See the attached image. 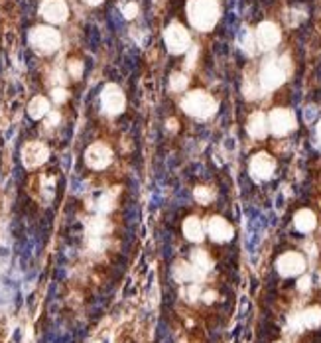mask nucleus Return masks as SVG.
Returning a JSON list of instances; mask_svg holds the SVG:
<instances>
[{
    "label": "nucleus",
    "instance_id": "1",
    "mask_svg": "<svg viewBox=\"0 0 321 343\" xmlns=\"http://www.w3.org/2000/svg\"><path fill=\"white\" fill-rule=\"evenodd\" d=\"M191 24L199 30H209L217 22V2L215 0H193L190 4Z\"/></svg>",
    "mask_w": 321,
    "mask_h": 343
},
{
    "label": "nucleus",
    "instance_id": "2",
    "mask_svg": "<svg viewBox=\"0 0 321 343\" xmlns=\"http://www.w3.org/2000/svg\"><path fill=\"white\" fill-rule=\"evenodd\" d=\"M183 109H185L188 115L195 117V119H209V117L215 113L217 104H215V101H213L207 93H203V91H193V93H190V95L185 97Z\"/></svg>",
    "mask_w": 321,
    "mask_h": 343
},
{
    "label": "nucleus",
    "instance_id": "3",
    "mask_svg": "<svg viewBox=\"0 0 321 343\" xmlns=\"http://www.w3.org/2000/svg\"><path fill=\"white\" fill-rule=\"evenodd\" d=\"M59 42H61V38H59L58 30H54L49 26H38L30 32V44L40 54H54L59 47Z\"/></svg>",
    "mask_w": 321,
    "mask_h": 343
},
{
    "label": "nucleus",
    "instance_id": "4",
    "mask_svg": "<svg viewBox=\"0 0 321 343\" xmlns=\"http://www.w3.org/2000/svg\"><path fill=\"white\" fill-rule=\"evenodd\" d=\"M248 170H250V176L256 181H266V179H270L274 176L276 162H274V158L268 152H258V154L252 156Z\"/></svg>",
    "mask_w": 321,
    "mask_h": 343
},
{
    "label": "nucleus",
    "instance_id": "5",
    "mask_svg": "<svg viewBox=\"0 0 321 343\" xmlns=\"http://www.w3.org/2000/svg\"><path fill=\"white\" fill-rule=\"evenodd\" d=\"M268 126L272 135L286 136L296 128V117L288 109H274L268 117Z\"/></svg>",
    "mask_w": 321,
    "mask_h": 343
},
{
    "label": "nucleus",
    "instance_id": "6",
    "mask_svg": "<svg viewBox=\"0 0 321 343\" xmlns=\"http://www.w3.org/2000/svg\"><path fill=\"white\" fill-rule=\"evenodd\" d=\"M47 158H49V148L45 146L44 142L34 140V142H28V144L22 146V164L26 166L28 170L40 168L42 164L47 162Z\"/></svg>",
    "mask_w": 321,
    "mask_h": 343
},
{
    "label": "nucleus",
    "instance_id": "7",
    "mask_svg": "<svg viewBox=\"0 0 321 343\" xmlns=\"http://www.w3.org/2000/svg\"><path fill=\"white\" fill-rule=\"evenodd\" d=\"M113 162V150L102 142H95L85 150V164L93 170H104Z\"/></svg>",
    "mask_w": 321,
    "mask_h": 343
},
{
    "label": "nucleus",
    "instance_id": "8",
    "mask_svg": "<svg viewBox=\"0 0 321 343\" xmlns=\"http://www.w3.org/2000/svg\"><path fill=\"white\" fill-rule=\"evenodd\" d=\"M101 103H102L104 113L111 115V117H115V115H120V113L124 111L126 101H124V93L120 91V87L111 83V85H106V87L102 89Z\"/></svg>",
    "mask_w": 321,
    "mask_h": 343
},
{
    "label": "nucleus",
    "instance_id": "9",
    "mask_svg": "<svg viewBox=\"0 0 321 343\" xmlns=\"http://www.w3.org/2000/svg\"><path fill=\"white\" fill-rule=\"evenodd\" d=\"M40 12H42V16H44L47 22H51V24L65 22V18L69 14L67 4H65L63 0H44L42 6H40Z\"/></svg>",
    "mask_w": 321,
    "mask_h": 343
},
{
    "label": "nucleus",
    "instance_id": "10",
    "mask_svg": "<svg viewBox=\"0 0 321 343\" xmlns=\"http://www.w3.org/2000/svg\"><path fill=\"white\" fill-rule=\"evenodd\" d=\"M166 42H168L170 51L181 54L190 44V34L183 30L179 24H174V26H170V30L166 32Z\"/></svg>",
    "mask_w": 321,
    "mask_h": 343
},
{
    "label": "nucleus",
    "instance_id": "11",
    "mask_svg": "<svg viewBox=\"0 0 321 343\" xmlns=\"http://www.w3.org/2000/svg\"><path fill=\"white\" fill-rule=\"evenodd\" d=\"M209 235L211 239L217 243H225V241L233 239V227L229 225L227 219H223L219 215H213L209 219Z\"/></svg>",
    "mask_w": 321,
    "mask_h": 343
},
{
    "label": "nucleus",
    "instance_id": "12",
    "mask_svg": "<svg viewBox=\"0 0 321 343\" xmlns=\"http://www.w3.org/2000/svg\"><path fill=\"white\" fill-rule=\"evenodd\" d=\"M278 270H280L284 276L300 274V272L304 270V258H302V254L286 253L284 256H280V260H278Z\"/></svg>",
    "mask_w": 321,
    "mask_h": 343
},
{
    "label": "nucleus",
    "instance_id": "13",
    "mask_svg": "<svg viewBox=\"0 0 321 343\" xmlns=\"http://www.w3.org/2000/svg\"><path fill=\"white\" fill-rule=\"evenodd\" d=\"M247 130H248V135L252 136V138H256V140L266 138L268 130H270V126H268V117H266L264 113H254V115H250V119H248V122H247Z\"/></svg>",
    "mask_w": 321,
    "mask_h": 343
},
{
    "label": "nucleus",
    "instance_id": "14",
    "mask_svg": "<svg viewBox=\"0 0 321 343\" xmlns=\"http://www.w3.org/2000/svg\"><path fill=\"white\" fill-rule=\"evenodd\" d=\"M293 225H296V229H298V231H302V233H309V231H313V229H315V225H317V217H315V213H313V211H309V209H300V211L293 215Z\"/></svg>",
    "mask_w": 321,
    "mask_h": 343
},
{
    "label": "nucleus",
    "instance_id": "15",
    "mask_svg": "<svg viewBox=\"0 0 321 343\" xmlns=\"http://www.w3.org/2000/svg\"><path fill=\"white\" fill-rule=\"evenodd\" d=\"M28 115L30 119L42 120L44 117L49 115V101L45 97H34L28 104Z\"/></svg>",
    "mask_w": 321,
    "mask_h": 343
},
{
    "label": "nucleus",
    "instance_id": "16",
    "mask_svg": "<svg viewBox=\"0 0 321 343\" xmlns=\"http://www.w3.org/2000/svg\"><path fill=\"white\" fill-rule=\"evenodd\" d=\"M183 235L193 243H201L203 241V225L197 217H188L183 221Z\"/></svg>",
    "mask_w": 321,
    "mask_h": 343
},
{
    "label": "nucleus",
    "instance_id": "17",
    "mask_svg": "<svg viewBox=\"0 0 321 343\" xmlns=\"http://www.w3.org/2000/svg\"><path fill=\"white\" fill-rule=\"evenodd\" d=\"M258 38H260L262 47H272V45L278 42L280 34H278V30L272 26V24H262L260 30H258Z\"/></svg>",
    "mask_w": 321,
    "mask_h": 343
},
{
    "label": "nucleus",
    "instance_id": "18",
    "mask_svg": "<svg viewBox=\"0 0 321 343\" xmlns=\"http://www.w3.org/2000/svg\"><path fill=\"white\" fill-rule=\"evenodd\" d=\"M193 197L199 205H209L213 199H215V192L209 188V186H197L193 190Z\"/></svg>",
    "mask_w": 321,
    "mask_h": 343
},
{
    "label": "nucleus",
    "instance_id": "19",
    "mask_svg": "<svg viewBox=\"0 0 321 343\" xmlns=\"http://www.w3.org/2000/svg\"><path fill=\"white\" fill-rule=\"evenodd\" d=\"M282 83V73L278 71L276 67H270V69H266L262 73V85L266 89H274Z\"/></svg>",
    "mask_w": 321,
    "mask_h": 343
},
{
    "label": "nucleus",
    "instance_id": "20",
    "mask_svg": "<svg viewBox=\"0 0 321 343\" xmlns=\"http://www.w3.org/2000/svg\"><path fill=\"white\" fill-rule=\"evenodd\" d=\"M175 276H177L179 280H190L191 276H193V270H191V267L185 265V262H177V265H175Z\"/></svg>",
    "mask_w": 321,
    "mask_h": 343
},
{
    "label": "nucleus",
    "instance_id": "21",
    "mask_svg": "<svg viewBox=\"0 0 321 343\" xmlns=\"http://www.w3.org/2000/svg\"><path fill=\"white\" fill-rule=\"evenodd\" d=\"M117 192H106V194L101 197V209L102 211H111L115 207V201H117Z\"/></svg>",
    "mask_w": 321,
    "mask_h": 343
},
{
    "label": "nucleus",
    "instance_id": "22",
    "mask_svg": "<svg viewBox=\"0 0 321 343\" xmlns=\"http://www.w3.org/2000/svg\"><path fill=\"white\" fill-rule=\"evenodd\" d=\"M83 73V63L79 60H71L69 61V75L73 77V79H79Z\"/></svg>",
    "mask_w": 321,
    "mask_h": 343
},
{
    "label": "nucleus",
    "instance_id": "23",
    "mask_svg": "<svg viewBox=\"0 0 321 343\" xmlns=\"http://www.w3.org/2000/svg\"><path fill=\"white\" fill-rule=\"evenodd\" d=\"M67 97H69V93L63 89V87H56V89L51 91V99H54V103H65Z\"/></svg>",
    "mask_w": 321,
    "mask_h": 343
},
{
    "label": "nucleus",
    "instance_id": "24",
    "mask_svg": "<svg viewBox=\"0 0 321 343\" xmlns=\"http://www.w3.org/2000/svg\"><path fill=\"white\" fill-rule=\"evenodd\" d=\"M185 85H188V79H185L183 75H174V77H172V87H174L175 91L183 89Z\"/></svg>",
    "mask_w": 321,
    "mask_h": 343
},
{
    "label": "nucleus",
    "instance_id": "25",
    "mask_svg": "<svg viewBox=\"0 0 321 343\" xmlns=\"http://www.w3.org/2000/svg\"><path fill=\"white\" fill-rule=\"evenodd\" d=\"M59 113L58 111H49V115H47V126L51 128V126H58V122H59Z\"/></svg>",
    "mask_w": 321,
    "mask_h": 343
},
{
    "label": "nucleus",
    "instance_id": "26",
    "mask_svg": "<svg viewBox=\"0 0 321 343\" xmlns=\"http://www.w3.org/2000/svg\"><path fill=\"white\" fill-rule=\"evenodd\" d=\"M136 12H138L136 4H128V6L124 8V16H126V18H134V16H136Z\"/></svg>",
    "mask_w": 321,
    "mask_h": 343
},
{
    "label": "nucleus",
    "instance_id": "27",
    "mask_svg": "<svg viewBox=\"0 0 321 343\" xmlns=\"http://www.w3.org/2000/svg\"><path fill=\"white\" fill-rule=\"evenodd\" d=\"M168 124H170V130H177V122H175L174 119L170 120V122H168Z\"/></svg>",
    "mask_w": 321,
    "mask_h": 343
},
{
    "label": "nucleus",
    "instance_id": "28",
    "mask_svg": "<svg viewBox=\"0 0 321 343\" xmlns=\"http://www.w3.org/2000/svg\"><path fill=\"white\" fill-rule=\"evenodd\" d=\"M83 2H87V4H91V6H97V4H101L102 0H83Z\"/></svg>",
    "mask_w": 321,
    "mask_h": 343
},
{
    "label": "nucleus",
    "instance_id": "29",
    "mask_svg": "<svg viewBox=\"0 0 321 343\" xmlns=\"http://www.w3.org/2000/svg\"><path fill=\"white\" fill-rule=\"evenodd\" d=\"M317 138H319V144H321V124L317 126Z\"/></svg>",
    "mask_w": 321,
    "mask_h": 343
}]
</instances>
